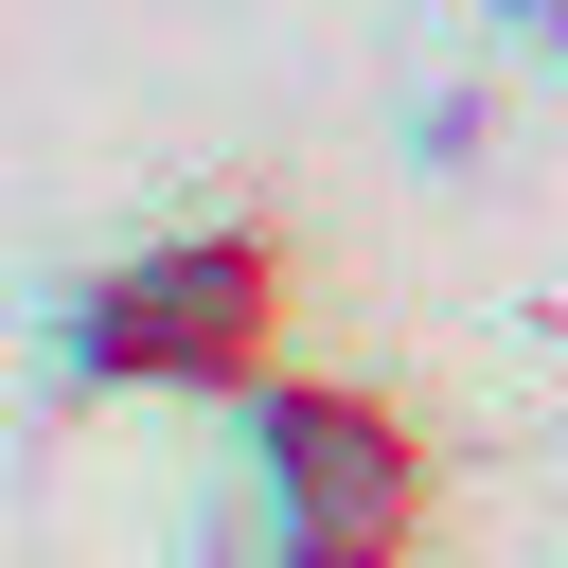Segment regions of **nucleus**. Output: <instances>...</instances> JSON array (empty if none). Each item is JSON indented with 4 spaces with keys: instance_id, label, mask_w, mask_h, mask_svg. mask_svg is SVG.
I'll use <instances>...</instances> for the list:
<instances>
[{
    "instance_id": "obj_1",
    "label": "nucleus",
    "mask_w": 568,
    "mask_h": 568,
    "mask_svg": "<svg viewBox=\"0 0 568 568\" xmlns=\"http://www.w3.org/2000/svg\"><path fill=\"white\" fill-rule=\"evenodd\" d=\"M266 462H284V550L302 568H390L408 550V444L373 408L302 390V408H266Z\"/></svg>"
},
{
    "instance_id": "obj_2",
    "label": "nucleus",
    "mask_w": 568,
    "mask_h": 568,
    "mask_svg": "<svg viewBox=\"0 0 568 568\" xmlns=\"http://www.w3.org/2000/svg\"><path fill=\"white\" fill-rule=\"evenodd\" d=\"M89 355H124V373H231V355H248V248H160V266H124V284L89 302Z\"/></svg>"
}]
</instances>
